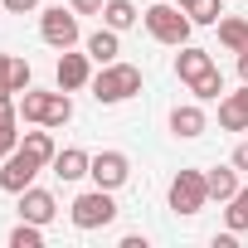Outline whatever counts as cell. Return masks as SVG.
I'll use <instances>...</instances> for the list:
<instances>
[{
  "instance_id": "obj_25",
  "label": "cell",
  "mask_w": 248,
  "mask_h": 248,
  "mask_svg": "<svg viewBox=\"0 0 248 248\" xmlns=\"http://www.w3.org/2000/svg\"><path fill=\"white\" fill-rule=\"evenodd\" d=\"M10 63H15L10 54H0V102H10V97H15V83H10Z\"/></svg>"
},
{
  "instance_id": "obj_7",
  "label": "cell",
  "mask_w": 248,
  "mask_h": 248,
  "mask_svg": "<svg viewBox=\"0 0 248 248\" xmlns=\"http://www.w3.org/2000/svg\"><path fill=\"white\" fill-rule=\"evenodd\" d=\"M88 175H93L102 190H117V185H127L132 161L122 156V151H97V156H93V166H88Z\"/></svg>"
},
{
  "instance_id": "obj_20",
  "label": "cell",
  "mask_w": 248,
  "mask_h": 248,
  "mask_svg": "<svg viewBox=\"0 0 248 248\" xmlns=\"http://www.w3.org/2000/svg\"><path fill=\"white\" fill-rule=\"evenodd\" d=\"M224 224H229L233 233H243V229H248V185H238V195L229 200V209H224Z\"/></svg>"
},
{
  "instance_id": "obj_4",
  "label": "cell",
  "mask_w": 248,
  "mask_h": 248,
  "mask_svg": "<svg viewBox=\"0 0 248 248\" xmlns=\"http://www.w3.org/2000/svg\"><path fill=\"white\" fill-rule=\"evenodd\" d=\"M209 204V185H204V170H180L170 180V209L175 214H200Z\"/></svg>"
},
{
  "instance_id": "obj_28",
  "label": "cell",
  "mask_w": 248,
  "mask_h": 248,
  "mask_svg": "<svg viewBox=\"0 0 248 248\" xmlns=\"http://www.w3.org/2000/svg\"><path fill=\"white\" fill-rule=\"evenodd\" d=\"M15 146H20V132H5V127H0V161H5Z\"/></svg>"
},
{
  "instance_id": "obj_19",
  "label": "cell",
  "mask_w": 248,
  "mask_h": 248,
  "mask_svg": "<svg viewBox=\"0 0 248 248\" xmlns=\"http://www.w3.org/2000/svg\"><path fill=\"white\" fill-rule=\"evenodd\" d=\"M20 146H25V151H30L34 161H44V166H54V156H59V151H54V137H49V132H25V141H20Z\"/></svg>"
},
{
  "instance_id": "obj_9",
  "label": "cell",
  "mask_w": 248,
  "mask_h": 248,
  "mask_svg": "<svg viewBox=\"0 0 248 248\" xmlns=\"http://www.w3.org/2000/svg\"><path fill=\"white\" fill-rule=\"evenodd\" d=\"M209 68H214L209 49H190V44H180V59H175V78H180V83H200Z\"/></svg>"
},
{
  "instance_id": "obj_27",
  "label": "cell",
  "mask_w": 248,
  "mask_h": 248,
  "mask_svg": "<svg viewBox=\"0 0 248 248\" xmlns=\"http://www.w3.org/2000/svg\"><path fill=\"white\" fill-rule=\"evenodd\" d=\"M15 122H20V107H15V102H0V127L15 132Z\"/></svg>"
},
{
  "instance_id": "obj_5",
  "label": "cell",
  "mask_w": 248,
  "mask_h": 248,
  "mask_svg": "<svg viewBox=\"0 0 248 248\" xmlns=\"http://www.w3.org/2000/svg\"><path fill=\"white\" fill-rule=\"evenodd\" d=\"M39 170H44V161H34L25 146H15V151L5 156V166H0V190H5V195H20V190L34 185Z\"/></svg>"
},
{
  "instance_id": "obj_15",
  "label": "cell",
  "mask_w": 248,
  "mask_h": 248,
  "mask_svg": "<svg viewBox=\"0 0 248 248\" xmlns=\"http://www.w3.org/2000/svg\"><path fill=\"white\" fill-rule=\"evenodd\" d=\"M102 20H107V30H132L137 25V5H132V0H107V5H102Z\"/></svg>"
},
{
  "instance_id": "obj_29",
  "label": "cell",
  "mask_w": 248,
  "mask_h": 248,
  "mask_svg": "<svg viewBox=\"0 0 248 248\" xmlns=\"http://www.w3.org/2000/svg\"><path fill=\"white\" fill-rule=\"evenodd\" d=\"M5 10L10 15H30V10H39V0H5Z\"/></svg>"
},
{
  "instance_id": "obj_11",
  "label": "cell",
  "mask_w": 248,
  "mask_h": 248,
  "mask_svg": "<svg viewBox=\"0 0 248 248\" xmlns=\"http://www.w3.org/2000/svg\"><path fill=\"white\" fill-rule=\"evenodd\" d=\"M83 83H93L88 54H68V49H63V59H59V88L73 93V88H83Z\"/></svg>"
},
{
  "instance_id": "obj_26",
  "label": "cell",
  "mask_w": 248,
  "mask_h": 248,
  "mask_svg": "<svg viewBox=\"0 0 248 248\" xmlns=\"http://www.w3.org/2000/svg\"><path fill=\"white\" fill-rule=\"evenodd\" d=\"M30 78H34V73H30V63H25V59H15V63H10V83H15V93H25V88H30Z\"/></svg>"
},
{
  "instance_id": "obj_14",
  "label": "cell",
  "mask_w": 248,
  "mask_h": 248,
  "mask_svg": "<svg viewBox=\"0 0 248 248\" xmlns=\"http://www.w3.org/2000/svg\"><path fill=\"white\" fill-rule=\"evenodd\" d=\"M170 132H175V137H200V132H204V112H200L195 102L175 107V112H170Z\"/></svg>"
},
{
  "instance_id": "obj_21",
  "label": "cell",
  "mask_w": 248,
  "mask_h": 248,
  "mask_svg": "<svg viewBox=\"0 0 248 248\" xmlns=\"http://www.w3.org/2000/svg\"><path fill=\"white\" fill-rule=\"evenodd\" d=\"M180 10H185L195 25H219V15H224V10H219V0H185Z\"/></svg>"
},
{
  "instance_id": "obj_32",
  "label": "cell",
  "mask_w": 248,
  "mask_h": 248,
  "mask_svg": "<svg viewBox=\"0 0 248 248\" xmlns=\"http://www.w3.org/2000/svg\"><path fill=\"white\" fill-rule=\"evenodd\" d=\"M238 78L248 83V54H238Z\"/></svg>"
},
{
  "instance_id": "obj_16",
  "label": "cell",
  "mask_w": 248,
  "mask_h": 248,
  "mask_svg": "<svg viewBox=\"0 0 248 248\" xmlns=\"http://www.w3.org/2000/svg\"><path fill=\"white\" fill-rule=\"evenodd\" d=\"M88 59H93V63H117V30L88 34Z\"/></svg>"
},
{
  "instance_id": "obj_23",
  "label": "cell",
  "mask_w": 248,
  "mask_h": 248,
  "mask_svg": "<svg viewBox=\"0 0 248 248\" xmlns=\"http://www.w3.org/2000/svg\"><path fill=\"white\" fill-rule=\"evenodd\" d=\"M39 229H44V224H30V219H25L20 229H10V248H39V243H44Z\"/></svg>"
},
{
  "instance_id": "obj_3",
  "label": "cell",
  "mask_w": 248,
  "mask_h": 248,
  "mask_svg": "<svg viewBox=\"0 0 248 248\" xmlns=\"http://www.w3.org/2000/svg\"><path fill=\"white\" fill-rule=\"evenodd\" d=\"M117 219V200H112V190H88V195H78L73 200V224L78 229H107Z\"/></svg>"
},
{
  "instance_id": "obj_18",
  "label": "cell",
  "mask_w": 248,
  "mask_h": 248,
  "mask_svg": "<svg viewBox=\"0 0 248 248\" xmlns=\"http://www.w3.org/2000/svg\"><path fill=\"white\" fill-rule=\"evenodd\" d=\"M204 185H209V200H219V204H229V200L238 195V175H233V170H209Z\"/></svg>"
},
{
  "instance_id": "obj_13",
  "label": "cell",
  "mask_w": 248,
  "mask_h": 248,
  "mask_svg": "<svg viewBox=\"0 0 248 248\" xmlns=\"http://www.w3.org/2000/svg\"><path fill=\"white\" fill-rule=\"evenodd\" d=\"M219 44L229 54H248V20H238V15L219 20Z\"/></svg>"
},
{
  "instance_id": "obj_6",
  "label": "cell",
  "mask_w": 248,
  "mask_h": 248,
  "mask_svg": "<svg viewBox=\"0 0 248 248\" xmlns=\"http://www.w3.org/2000/svg\"><path fill=\"white\" fill-rule=\"evenodd\" d=\"M39 34H44V44H54V49H73V44H78V10H63V5L44 10V15H39Z\"/></svg>"
},
{
  "instance_id": "obj_31",
  "label": "cell",
  "mask_w": 248,
  "mask_h": 248,
  "mask_svg": "<svg viewBox=\"0 0 248 248\" xmlns=\"http://www.w3.org/2000/svg\"><path fill=\"white\" fill-rule=\"evenodd\" d=\"M233 170H248V141H238V151H233Z\"/></svg>"
},
{
  "instance_id": "obj_24",
  "label": "cell",
  "mask_w": 248,
  "mask_h": 248,
  "mask_svg": "<svg viewBox=\"0 0 248 248\" xmlns=\"http://www.w3.org/2000/svg\"><path fill=\"white\" fill-rule=\"evenodd\" d=\"M190 88H195V97H200V102H214V97L224 93V78H219V68H209V73H204L200 83H190Z\"/></svg>"
},
{
  "instance_id": "obj_1",
  "label": "cell",
  "mask_w": 248,
  "mask_h": 248,
  "mask_svg": "<svg viewBox=\"0 0 248 248\" xmlns=\"http://www.w3.org/2000/svg\"><path fill=\"white\" fill-rule=\"evenodd\" d=\"M132 93H141V68H132V63H102V73L93 78L97 102H127Z\"/></svg>"
},
{
  "instance_id": "obj_30",
  "label": "cell",
  "mask_w": 248,
  "mask_h": 248,
  "mask_svg": "<svg viewBox=\"0 0 248 248\" xmlns=\"http://www.w3.org/2000/svg\"><path fill=\"white\" fill-rule=\"evenodd\" d=\"M102 5H107V0H73V10H78V15H97Z\"/></svg>"
},
{
  "instance_id": "obj_10",
  "label": "cell",
  "mask_w": 248,
  "mask_h": 248,
  "mask_svg": "<svg viewBox=\"0 0 248 248\" xmlns=\"http://www.w3.org/2000/svg\"><path fill=\"white\" fill-rule=\"evenodd\" d=\"M20 214H25L30 224H49V219L59 214V204H54L49 190H34V185H30V190H20Z\"/></svg>"
},
{
  "instance_id": "obj_2",
  "label": "cell",
  "mask_w": 248,
  "mask_h": 248,
  "mask_svg": "<svg viewBox=\"0 0 248 248\" xmlns=\"http://www.w3.org/2000/svg\"><path fill=\"white\" fill-rule=\"evenodd\" d=\"M190 25H195V20H190L180 5H151V10H146V30H151V39H161V44H175V49H180V44L190 39Z\"/></svg>"
},
{
  "instance_id": "obj_8",
  "label": "cell",
  "mask_w": 248,
  "mask_h": 248,
  "mask_svg": "<svg viewBox=\"0 0 248 248\" xmlns=\"http://www.w3.org/2000/svg\"><path fill=\"white\" fill-rule=\"evenodd\" d=\"M219 127L224 132H248V83L219 102Z\"/></svg>"
},
{
  "instance_id": "obj_17",
  "label": "cell",
  "mask_w": 248,
  "mask_h": 248,
  "mask_svg": "<svg viewBox=\"0 0 248 248\" xmlns=\"http://www.w3.org/2000/svg\"><path fill=\"white\" fill-rule=\"evenodd\" d=\"M73 122V102H68V93L59 88V93H49V102H44V127H68Z\"/></svg>"
},
{
  "instance_id": "obj_12",
  "label": "cell",
  "mask_w": 248,
  "mask_h": 248,
  "mask_svg": "<svg viewBox=\"0 0 248 248\" xmlns=\"http://www.w3.org/2000/svg\"><path fill=\"white\" fill-rule=\"evenodd\" d=\"M88 166H93V156L78 151V146H63V151L54 156V175H59V180H83Z\"/></svg>"
},
{
  "instance_id": "obj_22",
  "label": "cell",
  "mask_w": 248,
  "mask_h": 248,
  "mask_svg": "<svg viewBox=\"0 0 248 248\" xmlns=\"http://www.w3.org/2000/svg\"><path fill=\"white\" fill-rule=\"evenodd\" d=\"M44 102H49V93L25 88V93H20V117H25V122H39V127H44Z\"/></svg>"
}]
</instances>
